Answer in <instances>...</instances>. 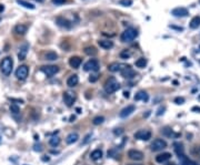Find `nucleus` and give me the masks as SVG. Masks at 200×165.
Listing matches in <instances>:
<instances>
[{
	"label": "nucleus",
	"instance_id": "1",
	"mask_svg": "<svg viewBox=\"0 0 200 165\" xmlns=\"http://www.w3.org/2000/svg\"><path fill=\"white\" fill-rule=\"evenodd\" d=\"M12 67H14V61L11 57H6L5 59H2L1 63H0V69L2 74H5L6 76L10 75L11 71H12Z\"/></svg>",
	"mask_w": 200,
	"mask_h": 165
},
{
	"label": "nucleus",
	"instance_id": "2",
	"mask_svg": "<svg viewBox=\"0 0 200 165\" xmlns=\"http://www.w3.org/2000/svg\"><path fill=\"white\" fill-rule=\"evenodd\" d=\"M137 37H138V31L136 30L135 28H128L121 33L120 39L122 42H131L135 40Z\"/></svg>",
	"mask_w": 200,
	"mask_h": 165
},
{
	"label": "nucleus",
	"instance_id": "3",
	"mask_svg": "<svg viewBox=\"0 0 200 165\" xmlns=\"http://www.w3.org/2000/svg\"><path fill=\"white\" fill-rule=\"evenodd\" d=\"M120 89V84L119 82L116 80L115 78H110L109 80H107L105 84V90L108 94H111V93H115L116 91H118Z\"/></svg>",
	"mask_w": 200,
	"mask_h": 165
},
{
	"label": "nucleus",
	"instance_id": "4",
	"mask_svg": "<svg viewBox=\"0 0 200 165\" xmlns=\"http://www.w3.org/2000/svg\"><path fill=\"white\" fill-rule=\"evenodd\" d=\"M167 147V142L165 140H162V139H156L151 145H150V149L151 151H154V152H158V151H161L166 149Z\"/></svg>",
	"mask_w": 200,
	"mask_h": 165
},
{
	"label": "nucleus",
	"instance_id": "5",
	"mask_svg": "<svg viewBox=\"0 0 200 165\" xmlns=\"http://www.w3.org/2000/svg\"><path fill=\"white\" fill-rule=\"evenodd\" d=\"M41 71L48 78H51L52 75H55L56 73L59 72V67H57V65H44V67H41Z\"/></svg>",
	"mask_w": 200,
	"mask_h": 165
},
{
	"label": "nucleus",
	"instance_id": "6",
	"mask_svg": "<svg viewBox=\"0 0 200 165\" xmlns=\"http://www.w3.org/2000/svg\"><path fill=\"white\" fill-rule=\"evenodd\" d=\"M28 74H29V69H28V67L25 64L20 65L19 68L16 70V76H17V79H19V80H26Z\"/></svg>",
	"mask_w": 200,
	"mask_h": 165
},
{
	"label": "nucleus",
	"instance_id": "7",
	"mask_svg": "<svg viewBox=\"0 0 200 165\" xmlns=\"http://www.w3.org/2000/svg\"><path fill=\"white\" fill-rule=\"evenodd\" d=\"M76 100H77V95H76V93H74V92L66 91L65 93H64V101H65V103L67 104V106H72L74 103L76 102Z\"/></svg>",
	"mask_w": 200,
	"mask_h": 165
},
{
	"label": "nucleus",
	"instance_id": "8",
	"mask_svg": "<svg viewBox=\"0 0 200 165\" xmlns=\"http://www.w3.org/2000/svg\"><path fill=\"white\" fill-rule=\"evenodd\" d=\"M84 69L85 71H94L97 72L99 70V62L96 60V59H90L89 61H87L84 65Z\"/></svg>",
	"mask_w": 200,
	"mask_h": 165
},
{
	"label": "nucleus",
	"instance_id": "9",
	"mask_svg": "<svg viewBox=\"0 0 200 165\" xmlns=\"http://www.w3.org/2000/svg\"><path fill=\"white\" fill-rule=\"evenodd\" d=\"M135 139L140 141H148L149 139H151V132L148 130H139L138 132L135 133Z\"/></svg>",
	"mask_w": 200,
	"mask_h": 165
},
{
	"label": "nucleus",
	"instance_id": "10",
	"mask_svg": "<svg viewBox=\"0 0 200 165\" xmlns=\"http://www.w3.org/2000/svg\"><path fill=\"white\" fill-rule=\"evenodd\" d=\"M128 156L132 161H142L144 160V153L138 150H130L128 152Z\"/></svg>",
	"mask_w": 200,
	"mask_h": 165
},
{
	"label": "nucleus",
	"instance_id": "11",
	"mask_svg": "<svg viewBox=\"0 0 200 165\" xmlns=\"http://www.w3.org/2000/svg\"><path fill=\"white\" fill-rule=\"evenodd\" d=\"M120 72H121V75H122L124 78H127V79H131V78H134L136 75L135 71L132 70L131 67L128 64H126V67L120 71Z\"/></svg>",
	"mask_w": 200,
	"mask_h": 165
},
{
	"label": "nucleus",
	"instance_id": "12",
	"mask_svg": "<svg viewBox=\"0 0 200 165\" xmlns=\"http://www.w3.org/2000/svg\"><path fill=\"white\" fill-rule=\"evenodd\" d=\"M171 15H174L175 17H187L189 15V11L184 7H178L171 11Z\"/></svg>",
	"mask_w": 200,
	"mask_h": 165
},
{
	"label": "nucleus",
	"instance_id": "13",
	"mask_svg": "<svg viewBox=\"0 0 200 165\" xmlns=\"http://www.w3.org/2000/svg\"><path fill=\"white\" fill-rule=\"evenodd\" d=\"M135 111V105H132V104H130V105H127L125 109H122V110L120 111V113H119V116L120 118H127V116H129L132 112Z\"/></svg>",
	"mask_w": 200,
	"mask_h": 165
},
{
	"label": "nucleus",
	"instance_id": "14",
	"mask_svg": "<svg viewBox=\"0 0 200 165\" xmlns=\"http://www.w3.org/2000/svg\"><path fill=\"white\" fill-rule=\"evenodd\" d=\"M81 62H82V60H81L80 57H71L69 59V65L74 69H78L81 64Z\"/></svg>",
	"mask_w": 200,
	"mask_h": 165
},
{
	"label": "nucleus",
	"instance_id": "15",
	"mask_svg": "<svg viewBox=\"0 0 200 165\" xmlns=\"http://www.w3.org/2000/svg\"><path fill=\"white\" fill-rule=\"evenodd\" d=\"M125 67L126 64H121V63H118V62H114V63L108 65V70H109L110 72H118V71L122 70Z\"/></svg>",
	"mask_w": 200,
	"mask_h": 165
},
{
	"label": "nucleus",
	"instance_id": "16",
	"mask_svg": "<svg viewBox=\"0 0 200 165\" xmlns=\"http://www.w3.org/2000/svg\"><path fill=\"white\" fill-rule=\"evenodd\" d=\"M28 49H29V45H24L21 48H20L19 52H18V59H19L20 61H22L26 59L27 53H28Z\"/></svg>",
	"mask_w": 200,
	"mask_h": 165
},
{
	"label": "nucleus",
	"instance_id": "17",
	"mask_svg": "<svg viewBox=\"0 0 200 165\" xmlns=\"http://www.w3.org/2000/svg\"><path fill=\"white\" fill-rule=\"evenodd\" d=\"M27 30H28V27L26 25H21V23L17 25L15 27V29H14L16 35H24L26 32H27Z\"/></svg>",
	"mask_w": 200,
	"mask_h": 165
},
{
	"label": "nucleus",
	"instance_id": "18",
	"mask_svg": "<svg viewBox=\"0 0 200 165\" xmlns=\"http://www.w3.org/2000/svg\"><path fill=\"white\" fill-rule=\"evenodd\" d=\"M78 140H79V134H78V133H76V132L70 133V134L66 137V142H67V144H74V143H76Z\"/></svg>",
	"mask_w": 200,
	"mask_h": 165
},
{
	"label": "nucleus",
	"instance_id": "19",
	"mask_svg": "<svg viewBox=\"0 0 200 165\" xmlns=\"http://www.w3.org/2000/svg\"><path fill=\"white\" fill-rule=\"evenodd\" d=\"M170 157H171V154L168 153V152H166V153L157 155V156H156V161H157L158 163H165V162L170 160Z\"/></svg>",
	"mask_w": 200,
	"mask_h": 165
},
{
	"label": "nucleus",
	"instance_id": "20",
	"mask_svg": "<svg viewBox=\"0 0 200 165\" xmlns=\"http://www.w3.org/2000/svg\"><path fill=\"white\" fill-rule=\"evenodd\" d=\"M78 83H79V78H78L77 74L71 75V76L68 78V80H67V85L70 86V88H74V86H76Z\"/></svg>",
	"mask_w": 200,
	"mask_h": 165
},
{
	"label": "nucleus",
	"instance_id": "21",
	"mask_svg": "<svg viewBox=\"0 0 200 165\" xmlns=\"http://www.w3.org/2000/svg\"><path fill=\"white\" fill-rule=\"evenodd\" d=\"M140 100H142L144 102H148L149 95L147 94V92H145V91H139V92L135 95V101H140Z\"/></svg>",
	"mask_w": 200,
	"mask_h": 165
},
{
	"label": "nucleus",
	"instance_id": "22",
	"mask_svg": "<svg viewBox=\"0 0 200 165\" xmlns=\"http://www.w3.org/2000/svg\"><path fill=\"white\" fill-rule=\"evenodd\" d=\"M56 22L58 23V25L64 27V28H70V27H71V22H70L69 20L65 19V18H62V17H58V18L56 19Z\"/></svg>",
	"mask_w": 200,
	"mask_h": 165
},
{
	"label": "nucleus",
	"instance_id": "23",
	"mask_svg": "<svg viewBox=\"0 0 200 165\" xmlns=\"http://www.w3.org/2000/svg\"><path fill=\"white\" fill-rule=\"evenodd\" d=\"M174 146H175V151L177 155L179 157H184L185 156V154H184V145L181 144V143H175Z\"/></svg>",
	"mask_w": 200,
	"mask_h": 165
},
{
	"label": "nucleus",
	"instance_id": "24",
	"mask_svg": "<svg viewBox=\"0 0 200 165\" xmlns=\"http://www.w3.org/2000/svg\"><path fill=\"white\" fill-rule=\"evenodd\" d=\"M198 27H200V16H196L190 21V28L191 29H197Z\"/></svg>",
	"mask_w": 200,
	"mask_h": 165
},
{
	"label": "nucleus",
	"instance_id": "25",
	"mask_svg": "<svg viewBox=\"0 0 200 165\" xmlns=\"http://www.w3.org/2000/svg\"><path fill=\"white\" fill-rule=\"evenodd\" d=\"M98 43H99L100 47L104 48V49H111V48L114 47V42L110 40H100Z\"/></svg>",
	"mask_w": 200,
	"mask_h": 165
},
{
	"label": "nucleus",
	"instance_id": "26",
	"mask_svg": "<svg viewBox=\"0 0 200 165\" xmlns=\"http://www.w3.org/2000/svg\"><path fill=\"white\" fill-rule=\"evenodd\" d=\"M90 157H91L94 161L99 160V159L102 157V151L99 150V149H97V150H95L91 154H90Z\"/></svg>",
	"mask_w": 200,
	"mask_h": 165
},
{
	"label": "nucleus",
	"instance_id": "27",
	"mask_svg": "<svg viewBox=\"0 0 200 165\" xmlns=\"http://www.w3.org/2000/svg\"><path fill=\"white\" fill-rule=\"evenodd\" d=\"M45 58L46 60H49V61H55L58 59V55L54 52V51H49V52H47L45 55Z\"/></svg>",
	"mask_w": 200,
	"mask_h": 165
},
{
	"label": "nucleus",
	"instance_id": "28",
	"mask_svg": "<svg viewBox=\"0 0 200 165\" xmlns=\"http://www.w3.org/2000/svg\"><path fill=\"white\" fill-rule=\"evenodd\" d=\"M136 67L137 68H140V69H142V68H145L146 65H147V59L145 58H139L138 60L136 61Z\"/></svg>",
	"mask_w": 200,
	"mask_h": 165
},
{
	"label": "nucleus",
	"instance_id": "29",
	"mask_svg": "<svg viewBox=\"0 0 200 165\" xmlns=\"http://www.w3.org/2000/svg\"><path fill=\"white\" fill-rule=\"evenodd\" d=\"M17 2H18L20 6L27 8V9H35V6L32 5V4H30V2H28V1H25V0H17Z\"/></svg>",
	"mask_w": 200,
	"mask_h": 165
},
{
	"label": "nucleus",
	"instance_id": "30",
	"mask_svg": "<svg viewBox=\"0 0 200 165\" xmlns=\"http://www.w3.org/2000/svg\"><path fill=\"white\" fill-rule=\"evenodd\" d=\"M85 53L87 55H97V49L95 47H87V48H85Z\"/></svg>",
	"mask_w": 200,
	"mask_h": 165
},
{
	"label": "nucleus",
	"instance_id": "31",
	"mask_svg": "<svg viewBox=\"0 0 200 165\" xmlns=\"http://www.w3.org/2000/svg\"><path fill=\"white\" fill-rule=\"evenodd\" d=\"M49 144L51 145V146H55V147L58 146V145L60 144V139L58 136H52L49 140Z\"/></svg>",
	"mask_w": 200,
	"mask_h": 165
},
{
	"label": "nucleus",
	"instance_id": "32",
	"mask_svg": "<svg viewBox=\"0 0 200 165\" xmlns=\"http://www.w3.org/2000/svg\"><path fill=\"white\" fill-rule=\"evenodd\" d=\"M104 121H105V118L104 116H96L95 119L92 120V123L95 125H99L101 123H104Z\"/></svg>",
	"mask_w": 200,
	"mask_h": 165
},
{
	"label": "nucleus",
	"instance_id": "33",
	"mask_svg": "<svg viewBox=\"0 0 200 165\" xmlns=\"http://www.w3.org/2000/svg\"><path fill=\"white\" fill-rule=\"evenodd\" d=\"M10 111H11V113H14V114H18L20 112L19 106L16 104H11L10 105Z\"/></svg>",
	"mask_w": 200,
	"mask_h": 165
},
{
	"label": "nucleus",
	"instance_id": "34",
	"mask_svg": "<svg viewBox=\"0 0 200 165\" xmlns=\"http://www.w3.org/2000/svg\"><path fill=\"white\" fill-rule=\"evenodd\" d=\"M162 134L164 135H166V136H171V135L174 134V132H172V130L170 129V127H165L164 130H162Z\"/></svg>",
	"mask_w": 200,
	"mask_h": 165
},
{
	"label": "nucleus",
	"instance_id": "35",
	"mask_svg": "<svg viewBox=\"0 0 200 165\" xmlns=\"http://www.w3.org/2000/svg\"><path fill=\"white\" fill-rule=\"evenodd\" d=\"M119 4L121 6H125V7H130L132 5V0H120Z\"/></svg>",
	"mask_w": 200,
	"mask_h": 165
},
{
	"label": "nucleus",
	"instance_id": "36",
	"mask_svg": "<svg viewBox=\"0 0 200 165\" xmlns=\"http://www.w3.org/2000/svg\"><path fill=\"white\" fill-rule=\"evenodd\" d=\"M129 57H130V52L128 50H124L120 53V58H122V59H128Z\"/></svg>",
	"mask_w": 200,
	"mask_h": 165
},
{
	"label": "nucleus",
	"instance_id": "37",
	"mask_svg": "<svg viewBox=\"0 0 200 165\" xmlns=\"http://www.w3.org/2000/svg\"><path fill=\"white\" fill-rule=\"evenodd\" d=\"M192 153L197 156V157H199L200 159V146H197V147H195L194 150H192Z\"/></svg>",
	"mask_w": 200,
	"mask_h": 165
},
{
	"label": "nucleus",
	"instance_id": "38",
	"mask_svg": "<svg viewBox=\"0 0 200 165\" xmlns=\"http://www.w3.org/2000/svg\"><path fill=\"white\" fill-rule=\"evenodd\" d=\"M175 103H177V104H184L185 103V99L184 98H176L175 99Z\"/></svg>",
	"mask_w": 200,
	"mask_h": 165
},
{
	"label": "nucleus",
	"instance_id": "39",
	"mask_svg": "<svg viewBox=\"0 0 200 165\" xmlns=\"http://www.w3.org/2000/svg\"><path fill=\"white\" fill-rule=\"evenodd\" d=\"M182 165H198L196 162H192V161H190V160H187L186 159L184 162H182Z\"/></svg>",
	"mask_w": 200,
	"mask_h": 165
},
{
	"label": "nucleus",
	"instance_id": "40",
	"mask_svg": "<svg viewBox=\"0 0 200 165\" xmlns=\"http://www.w3.org/2000/svg\"><path fill=\"white\" fill-rule=\"evenodd\" d=\"M52 2L55 5H62L64 2H66V0H52Z\"/></svg>",
	"mask_w": 200,
	"mask_h": 165
},
{
	"label": "nucleus",
	"instance_id": "41",
	"mask_svg": "<svg viewBox=\"0 0 200 165\" xmlns=\"http://www.w3.org/2000/svg\"><path fill=\"white\" fill-rule=\"evenodd\" d=\"M97 79H98V78H97V75H92V76H90L89 78V81L90 82H96Z\"/></svg>",
	"mask_w": 200,
	"mask_h": 165
},
{
	"label": "nucleus",
	"instance_id": "42",
	"mask_svg": "<svg viewBox=\"0 0 200 165\" xmlns=\"http://www.w3.org/2000/svg\"><path fill=\"white\" fill-rule=\"evenodd\" d=\"M90 137H91V134H88V135H87V136L85 137V141L82 142V144H86V143H87V142H88V141L90 140Z\"/></svg>",
	"mask_w": 200,
	"mask_h": 165
},
{
	"label": "nucleus",
	"instance_id": "43",
	"mask_svg": "<svg viewBox=\"0 0 200 165\" xmlns=\"http://www.w3.org/2000/svg\"><path fill=\"white\" fill-rule=\"evenodd\" d=\"M118 130H119V131L116 130L115 132H114V133H115V134H118V135H119V134H121V133L124 132V130H122V129H118Z\"/></svg>",
	"mask_w": 200,
	"mask_h": 165
},
{
	"label": "nucleus",
	"instance_id": "44",
	"mask_svg": "<svg viewBox=\"0 0 200 165\" xmlns=\"http://www.w3.org/2000/svg\"><path fill=\"white\" fill-rule=\"evenodd\" d=\"M124 96H125V98H129V92L125 91V92H124Z\"/></svg>",
	"mask_w": 200,
	"mask_h": 165
},
{
	"label": "nucleus",
	"instance_id": "45",
	"mask_svg": "<svg viewBox=\"0 0 200 165\" xmlns=\"http://www.w3.org/2000/svg\"><path fill=\"white\" fill-rule=\"evenodd\" d=\"M166 165H177L176 163H172V162H169V163H166Z\"/></svg>",
	"mask_w": 200,
	"mask_h": 165
},
{
	"label": "nucleus",
	"instance_id": "46",
	"mask_svg": "<svg viewBox=\"0 0 200 165\" xmlns=\"http://www.w3.org/2000/svg\"><path fill=\"white\" fill-rule=\"evenodd\" d=\"M192 111H200V108H192Z\"/></svg>",
	"mask_w": 200,
	"mask_h": 165
},
{
	"label": "nucleus",
	"instance_id": "47",
	"mask_svg": "<svg viewBox=\"0 0 200 165\" xmlns=\"http://www.w3.org/2000/svg\"><path fill=\"white\" fill-rule=\"evenodd\" d=\"M164 110H165V108H162V111H164ZM157 114H158V115H160V114H161V109H160V110H159V112H158Z\"/></svg>",
	"mask_w": 200,
	"mask_h": 165
},
{
	"label": "nucleus",
	"instance_id": "48",
	"mask_svg": "<svg viewBox=\"0 0 200 165\" xmlns=\"http://www.w3.org/2000/svg\"><path fill=\"white\" fill-rule=\"evenodd\" d=\"M4 9H5V8H4V6H0V12H1V11H4Z\"/></svg>",
	"mask_w": 200,
	"mask_h": 165
},
{
	"label": "nucleus",
	"instance_id": "49",
	"mask_svg": "<svg viewBox=\"0 0 200 165\" xmlns=\"http://www.w3.org/2000/svg\"><path fill=\"white\" fill-rule=\"evenodd\" d=\"M42 161H49V157H42Z\"/></svg>",
	"mask_w": 200,
	"mask_h": 165
},
{
	"label": "nucleus",
	"instance_id": "50",
	"mask_svg": "<svg viewBox=\"0 0 200 165\" xmlns=\"http://www.w3.org/2000/svg\"><path fill=\"white\" fill-rule=\"evenodd\" d=\"M36 1H38V2H41V1H44V0H36Z\"/></svg>",
	"mask_w": 200,
	"mask_h": 165
},
{
	"label": "nucleus",
	"instance_id": "51",
	"mask_svg": "<svg viewBox=\"0 0 200 165\" xmlns=\"http://www.w3.org/2000/svg\"><path fill=\"white\" fill-rule=\"evenodd\" d=\"M130 165H135V164H130Z\"/></svg>",
	"mask_w": 200,
	"mask_h": 165
},
{
	"label": "nucleus",
	"instance_id": "52",
	"mask_svg": "<svg viewBox=\"0 0 200 165\" xmlns=\"http://www.w3.org/2000/svg\"><path fill=\"white\" fill-rule=\"evenodd\" d=\"M0 21H1V18H0Z\"/></svg>",
	"mask_w": 200,
	"mask_h": 165
}]
</instances>
